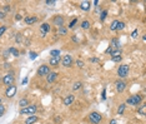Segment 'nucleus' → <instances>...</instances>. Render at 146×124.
I'll return each instance as SVG.
<instances>
[{
    "instance_id": "nucleus-1",
    "label": "nucleus",
    "mask_w": 146,
    "mask_h": 124,
    "mask_svg": "<svg viewBox=\"0 0 146 124\" xmlns=\"http://www.w3.org/2000/svg\"><path fill=\"white\" fill-rule=\"evenodd\" d=\"M38 110V107L35 104H31V105H28L25 108H21L20 109V114L21 115H34Z\"/></svg>"
},
{
    "instance_id": "nucleus-2",
    "label": "nucleus",
    "mask_w": 146,
    "mask_h": 124,
    "mask_svg": "<svg viewBox=\"0 0 146 124\" xmlns=\"http://www.w3.org/2000/svg\"><path fill=\"white\" fill-rule=\"evenodd\" d=\"M142 102V97L141 95H131L130 98H127L125 104H129V105H139L140 103Z\"/></svg>"
},
{
    "instance_id": "nucleus-3",
    "label": "nucleus",
    "mask_w": 146,
    "mask_h": 124,
    "mask_svg": "<svg viewBox=\"0 0 146 124\" xmlns=\"http://www.w3.org/2000/svg\"><path fill=\"white\" fill-rule=\"evenodd\" d=\"M89 119L92 124H99L102 120V115L100 113H97V112H92V113L89 114Z\"/></svg>"
},
{
    "instance_id": "nucleus-4",
    "label": "nucleus",
    "mask_w": 146,
    "mask_h": 124,
    "mask_svg": "<svg viewBox=\"0 0 146 124\" xmlns=\"http://www.w3.org/2000/svg\"><path fill=\"white\" fill-rule=\"evenodd\" d=\"M61 65L65 66V68H70V66H73V63H74V60H73V57L71 55H64L63 58H61Z\"/></svg>"
},
{
    "instance_id": "nucleus-5",
    "label": "nucleus",
    "mask_w": 146,
    "mask_h": 124,
    "mask_svg": "<svg viewBox=\"0 0 146 124\" xmlns=\"http://www.w3.org/2000/svg\"><path fill=\"white\" fill-rule=\"evenodd\" d=\"M129 65H125V64H122V65L119 66V69H117V75L120 76V78H126L127 75H129Z\"/></svg>"
},
{
    "instance_id": "nucleus-6",
    "label": "nucleus",
    "mask_w": 146,
    "mask_h": 124,
    "mask_svg": "<svg viewBox=\"0 0 146 124\" xmlns=\"http://www.w3.org/2000/svg\"><path fill=\"white\" fill-rule=\"evenodd\" d=\"M15 80V76H14V73H8L6 75H4V78H3V83L5 84V85H13V83Z\"/></svg>"
},
{
    "instance_id": "nucleus-7",
    "label": "nucleus",
    "mask_w": 146,
    "mask_h": 124,
    "mask_svg": "<svg viewBox=\"0 0 146 124\" xmlns=\"http://www.w3.org/2000/svg\"><path fill=\"white\" fill-rule=\"evenodd\" d=\"M50 73V68L49 65H40L38 68V75L39 76H44V75H48Z\"/></svg>"
},
{
    "instance_id": "nucleus-8",
    "label": "nucleus",
    "mask_w": 146,
    "mask_h": 124,
    "mask_svg": "<svg viewBox=\"0 0 146 124\" xmlns=\"http://www.w3.org/2000/svg\"><path fill=\"white\" fill-rule=\"evenodd\" d=\"M16 90H18L16 85H9L8 89H6V91H5V94H6V97H8V98H13V97L16 94Z\"/></svg>"
},
{
    "instance_id": "nucleus-9",
    "label": "nucleus",
    "mask_w": 146,
    "mask_h": 124,
    "mask_svg": "<svg viewBox=\"0 0 146 124\" xmlns=\"http://www.w3.org/2000/svg\"><path fill=\"white\" fill-rule=\"evenodd\" d=\"M38 20H39V18L35 17V15H28L26 18H24V21L26 25H32L35 24V23H38Z\"/></svg>"
},
{
    "instance_id": "nucleus-10",
    "label": "nucleus",
    "mask_w": 146,
    "mask_h": 124,
    "mask_svg": "<svg viewBox=\"0 0 146 124\" xmlns=\"http://www.w3.org/2000/svg\"><path fill=\"white\" fill-rule=\"evenodd\" d=\"M49 32H50V24H48V23H44V24L40 25V34H41V36H42V38H44V36H46Z\"/></svg>"
},
{
    "instance_id": "nucleus-11",
    "label": "nucleus",
    "mask_w": 146,
    "mask_h": 124,
    "mask_svg": "<svg viewBox=\"0 0 146 124\" xmlns=\"http://www.w3.org/2000/svg\"><path fill=\"white\" fill-rule=\"evenodd\" d=\"M115 88H116V90L117 93H121L126 89V83L124 82V80H117V82L115 83Z\"/></svg>"
},
{
    "instance_id": "nucleus-12",
    "label": "nucleus",
    "mask_w": 146,
    "mask_h": 124,
    "mask_svg": "<svg viewBox=\"0 0 146 124\" xmlns=\"http://www.w3.org/2000/svg\"><path fill=\"white\" fill-rule=\"evenodd\" d=\"M57 73L56 72H50L48 75H46V82L48 83H54L57 79Z\"/></svg>"
},
{
    "instance_id": "nucleus-13",
    "label": "nucleus",
    "mask_w": 146,
    "mask_h": 124,
    "mask_svg": "<svg viewBox=\"0 0 146 124\" xmlns=\"http://www.w3.org/2000/svg\"><path fill=\"white\" fill-rule=\"evenodd\" d=\"M74 100H75V97H74L73 94H69V95H66L63 100V104L64 105H71L74 103Z\"/></svg>"
},
{
    "instance_id": "nucleus-14",
    "label": "nucleus",
    "mask_w": 146,
    "mask_h": 124,
    "mask_svg": "<svg viewBox=\"0 0 146 124\" xmlns=\"http://www.w3.org/2000/svg\"><path fill=\"white\" fill-rule=\"evenodd\" d=\"M60 61H61V57H60V55H57V57H51L49 64H50L51 66H57L59 64H60Z\"/></svg>"
},
{
    "instance_id": "nucleus-15",
    "label": "nucleus",
    "mask_w": 146,
    "mask_h": 124,
    "mask_svg": "<svg viewBox=\"0 0 146 124\" xmlns=\"http://www.w3.org/2000/svg\"><path fill=\"white\" fill-rule=\"evenodd\" d=\"M54 24L59 26V28H61V26H64V18L61 17V15H57V17L54 18Z\"/></svg>"
},
{
    "instance_id": "nucleus-16",
    "label": "nucleus",
    "mask_w": 146,
    "mask_h": 124,
    "mask_svg": "<svg viewBox=\"0 0 146 124\" xmlns=\"http://www.w3.org/2000/svg\"><path fill=\"white\" fill-rule=\"evenodd\" d=\"M38 115H29L25 119V124H34L35 122H38Z\"/></svg>"
},
{
    "instance_id": "nucleus-17",
    "label": "nucleus",
    "mask_w": 146,
    "mask_h": 124,
    "mask_svg": "<svg viewBox=\"0 0 146 124\" xmlns=\"http://www.w3.org/2000/svg\"><path fill=\"white\" fill-rule=\"evenodd\" d=\"M90 6H91V3H90V1H82L80 4V9L84 10V11H89Z\"/></svg>"
},
{
    "instance_id": "nucleus-18",
    "label": "nucleus",
    "mask_w": 146,
    "mask_h": 124,
    "mask_svg": "<svg viewBox=\"0 0 146 124\" xmlns=\"http://www.w3.org/2000/svg\"><path fill=\"white\" fill-rule=\"evenodd\" d=\"M120 43H119V39L117 38H114L113 40H111V44H110V47L113 48V49H119L120 48V45H119Z\"/></svg>"
},
{
    "instance_id": "nucleus-19",
    "label": "nucleus",
    "mask_w": 146,
    "mask_h": 124,
    "mask_svg": "<svg viewBox=\"0 0 146 124\" xmlns=\"http://www.w3.org/2000/svg\"><path fill=\"white\" fill-rule=\"evenodd\" d=\"M138 113L140 115H146V105L145 104H141V105L138 108Z\"/></svg>"
},
{
    "instance_id": "nucleus-20",
    "label": "nucleus",
    "mask_w": 146,
    "mask_h": 124,
    "mask_svg": "<svg viewBox=\"0 0 146 124\" xmlns=\"http://www.w3.org/2000/svg\"><path fill=\"white\" fill-rule=\"evenodd\" d=\"M125 109H126V104H125V103H121V104H120V105L117 107V114H119V115L124 114Z\"/></svg>"
},
{
    "instance_id": "nucleus-21",
    "label": "nucleus",
    "mask_w": 146,
    "mask_h": 124,
    "mask_svg": "<svg viewBox=\"0 0 146 124\" xmlns=\"http://www.w3.org/2000/svg\"><path fill=\"white\" fill-rule=\"evenodd\" d=\"M19 105H20V108H25L29 105V100H28V98H23V99L19 100Z\"/></svg>"
},
{
    "instance_id": "nucleus-22",
    "label": "nucleus",
    "mask_w": 146,
    "mask_h": 124,
    "mask_svg": "<svg viewBox=\"0 0 146 124\" xmlns=\"http://www.w3.org/2000/svg\"><path fill=\"white\" fill-rule=\"evenodd\" d=\"M90 26H91V23H90L89 20H84L81 23V28L82 29H90Z\"/></svg>"
},
{
    "instance_id": "nucleus-23",
    "label": "nucleus",
    "mask_w": 146,
    "mask_h": 124,
    "mask_svg": "<svg viewBox=\"0 0 146 124\" xmlns=\"http://www.w3.org/2000/svg\"><path fill=\"white\" fill-rule=\"evenodd\" d=\"M110 55H111V58H113V57H119V55H121V50L120 49H113V51L110 53Z\"/></svg>"
},
{
    "instance_id": "nucleus-24",
    "label": "nucleus",
    "mask_w": 146,
    "mask_h": 124,
    "mask_svg": "<svg viewBox=\"0 0 146 124\" xmlns=\"http://www.w3.org/2000/svg\"><path fill=\"white\" fill-rule=\"evenodd\" d=\"M81 87H82V83H81V82H75V83H74L73 89H74V90H79V89H81Z\"/></svg>"
},
{
    "instance_id": "nucleus-25",
    "label": "nucleus",
    "mask_w": 146,
    "mask_h": 124,
    "mask_svg": "<svg viewBox=\"0 0 146 124\" xmlns=\"http://www.w3.org/2000/svg\"><path fill=\"white\" fill-rule=\"evenodd\" d=\"M117 23H119V20H114L113 23L110 24V30L115 32V30H116V26H117Z\"/></svg>"
},
{
    "instance_id": "nucleus-26",
    "label": "nucleus",
    "mask_w": 146,
    "mask_h": 124,
    "mask_svg": "<svg viewBox=\"0 0 146 124\" xmlns=\"http://www.w3.org/2000/svg\"><path fill=\"white\" fill-rule=\"evenodd\" d=\"M66 34H67V29H66L65 26L59 28V35H66Z\"/></svg>"
},
{
    "instance_id": "nucleus-27",
    "label": "nucleus",
    "mask_w": 146,
    "mask_h": 124,
    "mask_svg": "<svg viewBox=\"0 0 146 124\" xmlns=\"http://www.w3.org/2000/svg\"><path fill=\"white\" fill-rule=\"evenodd\" d=\"M9 51H10V54H13L14 57H19V50L15 49V48H10Z\"/></svg>"
},
{
    "instance_id": "nucleus-28",
    "label": "nucleus",
    "mask_w": 146,
    "mask_h": 124,
    "mask_svg": "<svg viewBox=\"0 0 146 124\" xmlns=\"http://www.w3.org/2000/svg\"><path fill=\"white\" fill-rule=\"evenodd\" d=\"M50 55H51V57H57V55H60V50L53 49L51 51H50Z\"/></svg>"
},
{
    "instance_id": "nucleus-29",
    "label": "nucleus",
    "mask_w": 146,
    "mask_h": 124,
    "mask_svg": "<svg viewBox=\"0 0 146 124\" xmlns=\"http://www.w3.org/2000/svg\"><path fill=\"white\" fill-rule=\"evenodd\" d=\"M124 28H125V23L119 21V23H117V26H116V30H122Z\"/></svg>"
},
{
    "instance_id": "nucleus-30",
    "label": "nucleus",
    "mask_w": 146,
    "mask_h": 124,
    "mask_svg": "<svg viewBox=\"0 0 146 124\" xmlns=\"http://www.w3.org/2000/svg\"><path fill=\"white\" fill-rule=\"evenodd\" d=\"M113 61H115V63H120L121 61V59H122V57L121 55H119V57H113Z\"/></svg>"
},
{
    "instance_id": "nucleus-31",
    "label": "nucleus",
    "mask_w": 146,
    "mask_h": 124,
    "mask_svg": "<svg viewBox=\"0 0 146 124\" xmlns=\"http://www.w3.org/2000/svg\"><path fill=\"white\" fill-rule=\"evenodd\" d=\"M76 24H78V19H74V20H71V23L69 24V28H70V29H73Z\"/></svg>"
},
{
    "instance_id": "nucleus-32",
    "label": "nucleus",
    "mask_w": 146,
    "mask_h": 124,
    "mask_svg": "<svg viewBox=\"0 0 146 124\" xmlns=\"http://www.w3.org/2000/svg\"><path fill=\"white\" fill-rule=\"evenodd\" d=\"M5 32H6V26L5 25H1L0 26V36H3V34L5 33Z\"/></svg>"
},
{
    "instance_id": "nucleus-33",
    "label": "nucleus",
    "mask_w": 146,
    "mask_h": 124,
    "mask_svg": "<svg viewBox=\"0 0 146 124\" xmlns=\"http://www.w3.org/2000/svg\"><path fill=\"white\" fill-rule=\"evenodd\" d=\"M4 113H5V107L3 104H0V118L4 115Z\"/></svg>"
},
{
    "instance_id": "nucleus-34",
    "label": "nucleus",
    "mask_w": 146,
    "mask_h": 124,
    "mask_svg": "<svg viewBox=\"0 0 146 124\" xmlns=\"http://www.w3.org/2000/svg\"><path fill=\"white\" fill-rule=\"evenodd\" d=\"M138 35H139L138 29H135V30H134V32L131 33V38H134V39H135V38H138Z\"/></svg>"
},
{
    "instance_id": "nucleus-35",
    "label": "nucleus",
    "mask_w": 146,
    "mask_h": 124,
    "mask_svg": "<svg viewBox=\"0 0 146 124\" xmlns=\"http://www.w3.org/2000/svg\"><path fill=\"white\" fill-rule=\"evenodd\" d=\"M55 4H56V1H55V0H46V5L53 6V5H55Z\"/></svg>"
},
{
    "instance_id": "nucleus-36",
    "label": "nucleus",
    "mask_w": 146,
    "mask_h": 124,
    "mask_svg": "<svg viewBox=\"0 0 146 124\" xmlns=\"http://www.w3.org/2000/svg\"><path fill=\"white\" fill-rule=\"evenodd\" d=\"M106 15H107V11H106V10H104V11L101 13V15H100V19H101V20H105Z\"/></svg>"
},
{
    "instance_id": "nucleus-37",
    "label": "nucleus",
    "mask_w": 146,
    "mask_h": 124,
    "mask_svg": "<svg viewBox=\"0 0 146 124\" xmlns=\"http://www.w3.org/2000/svg\"><path fill=\"white\" fill-rule=\"evenodd\" d=\"M76 65L79 66V68H84V61L82 60H78L76 61Z\"/></svg>"
},
{
    "instance_id": "nucleus-38",
    "label": "nucleus",
    "mask_w": 146,
    "mask_h": 124,
    "mask_svg": "<svg viewBox=\"0 0 146 124\" xmlns=\"http://www.w3.org/2000/svg\"><path fill=\"white\" fill-rule=\"evenodd\" d=\"M36 55H38V54H36L35 51H31V53H30V59H35Z\"/></svg>"
},
{
    "instance_id": "nucleus-39",
    "label": "nucleus",
    "mask_w": 146,
    "mask_h": 124,
    "mask_svg": "<svg viewBox=\"0 0 146 124\" xmlns=\"http://www.w3.org/2000/svg\"><path fill=\"white\" fill-rule=\"evenodd\" d=\"M15 40L16 41H21V34H18L15 36Z\"/></svg>"
},
{
    "instance_id": "nucleus-40",
    "label": "nucleus",
    "mask_w": 146,
    "mask_h": 124,
    "mask_svg": "<svg viewBox=\"0 0 146 124\" xmlns=\"http://www.w3.org/2000/svg\"><path fill=\"white\" fill-rule=\"evenodd\" d=\"M111 51H113V48H111V47H109V48H107V49L105 50V53H106V54H110Z\"/></svg>"
},
{
    "instance_id": "nucleus-41",
    "label": "nucleus",
    "mask_w": 146,
    "mask_h": 124,
    "mask_svg": "<svg viewBox=\"0 0 146 124\" xmlns=\"http://www.w3.org/2000/svg\"><path fill=\"white\" fill-rule=\"evenodd\" d=\"M3 54H4V57H8V55H10V51H9V49L8 50H4V53H3Z\"/></svg>"
},
{
    "instance_id": "nucleus-42",
    "label": "nucleus",
    "mask_w": 146,
    "mask_h": 124,
    "mask_svg": "<svg viewBox=\"0 0 146 124\" xmlns=\"http://www.w3.org/2000/svg\"><path fill=\"white\" fill-rule=\"evenodd\" d=\"M90 61H92V63H99V59L97 58H91L90 59Z\"/></svg>"
},
{
    "instance_id": "nucleus-43",
    "label": "nucleus",
    "mask_w": 146,
    "mask_h": 124,
    "mask_svg": "<svg viewBox=\"0 0 146 124\" xmlns=\"http://www.w3.org/2000/svg\"><path fill=\"white\" fill-rule=\"evenodd\" d=\"M5 15H6V14H5L4 11H0V19H4V18H5Z\"/></svg>"
},
{
    "instance_id": "nucleus-44",
    "label": "nucleus",
    "mask_w": 146,
    "mask_h": 124,
    "mask_svg": "<svg viewBox=\"0 0 146 124\" xmlns=\"http://www.w3.org/2000/svg\"><path fill=\"white\" fill-rule=\"evenodd\" d=\"M21 19H23V18H21V15H15V20H18V21H19V20H21Z\"/></svg>"
},
{
    "instance_id": "nucleus-45",
    "label": "nucleus",
    "mask_w": 146,
    "mask_h": 124,
    "mask_svg": "<svg viewBox=\"0 0 146 124\" xmlns=\"http://www.w3.org/2000/svg\"><path fill=\"white\" fill-rule=\"evenodd\" d=\"M110 124H117L116 119H111V120H110Z\"/></svg>"
},
{
    "instance_id": "nucleus-46",
    "label": "nucleus",
    "mask_w": 146,
    "mask_h": 124,
    "mask_svg": "<svg viewBox=\"0 0 146 124\" xmlns=\"http://www.w3.org/2000/svg\"><path fill=\"white\" fill-rule=\"evenodd\" d=\"M9 10H10V6H5V8H4V13H5V11H9Z\"/></svg>"
},
{
    "instance_id": "nucleus-47",
    "label": "nucleus",
    "mask_w": 146,
    "mask_h": 124,
    "mask_svg": "<svg viewBox=\"0 0 146 124\" xmlns=\"http://www.w3.org/2000/svg\"><path fill=\"white\" fill-rule=\"evenodd\" d=\"M26 83H28V78H25L24 80H23V84H26Z\"/></svg>"
},
{
    "instance_id": "nucleus-48",
    "label": "nucleus",
    "mask_w": 146,
    "mask_h": 124,
    "mask_svg": "<svg viewBox=\"0 0 146 124\" xmlns=\"http://www.w3.org/2000/svg\"><path fill=\"white\" fill-rule=\"evenodd\" d=\"M0 104H1V99H0Z\"/></svg>"
}]
</instances>
